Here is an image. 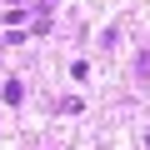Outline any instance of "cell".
Returning a JSON list of instances; mask_svg holds the SVG:
<instances>
[{
  "instance_id": "cell-1",
  "label": "cell",
  "mask_w": 150,
  "mask_h": 150,
  "mask_svg": "<svg viewBox=\"0 0 150 150\" xmlns=\"http://www.w3.org/2000/svg\"><path fill=\"white\" fill-rule=\"evenodd\" d=\"M25 100V85L20 80H5V105H20Z\"/></svg>"
},
{
  "instance_id": "cell-2",
  "label": "cell",
  "mask_w": 150,
  "mask_h": 150,
  "mask_svg": "<svg viewBox=\"0 0 150 150\" xmlns=\"http://www.w3.org/2000/svg\"><path fill=\"white\" fill-rule=\"evenodd\" d=\"M10 5H20V0H10Z\"/></svg>"
}]
</instances>
